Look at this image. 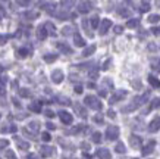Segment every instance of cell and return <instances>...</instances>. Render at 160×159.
Listing matches in <instances>:
<instances>
[{
  "instance_id": "6da1fadb",
  "label": "cell",
  "mask_w": 160,
  "mask_h": 159,
  "mask_svg": "<svg viewBox=\"0 0 160 159\" xmlns=\"http://www.w3.org/2000/svg\"><path fill=\"white\" fill-rule=\"evenodd\" d=\"M147 100H148V93L147 94H141V96H137V97H134L132 103L129 106H126V108H122V110L123 112H132L135 109H138L140 106H143Z\"/></svg>"
},
{
  "instance_id": "7a4b0ae2",
  "label": "cell",
  "mask_w": 160,
  "mask_h": 159,
  "mask_svg": "<svg viewBox=\"0 0 160 159\" xmlns=\"http://www.w3.org/2000/svg\"><path fill=\"white\" fill-rule=\"evenodd\" d=\"M85 103L93 109H101V103L97 100V97H94V96H87V97H85Z\"/></svg>"
},
{
  "instance_id": "3957f363",
  "label": "cell",
  "mask_w": 160,
  "mask_h": 159,
  "mask_svg": "<svg viewBox=\"0 0 160 159\" xmlns=\"http://www.w3.org/2000/svg\"><path fill=\"white\" fill-rule=\"evenodd\" d=\"M106 135H107V139L109 140H116L119 137V128L116 125H112L107 128V131H106Z\"/></svg>"
},
{
  "instance_id": "277c9868",
  "label": "cell",
  "mask_w": 160,
  "mask_h": 159,
  "mask_svg": "<svg viewBox=\"0 0 160 159\" xmlns=\"http://www.w3.org/2000/svg\"><path fill=\"white\" fill-rule=\"evenodd\" d=\"M159 128H160V117H156L151 122L148 124L147 130H148L150 133H156V131H159Z\"/></svg>"
},
{
  "instance_id": "5b68a950",
  "label": "cell",
  "mask_w": 160,
  "mask_h": 159,
  "mask_svg": "<svg viewBox=\"0 0 160 159\" xmlns=\"http://www.w3.org/2000/svg\"><path fill=\"white\" fill-rule=\"evenodd\" d=\"M129 143H131L132 147H141V146H143L141 137H138V135H135V134H132V135L129 137Z\"/></svg>"
},
{
  "instance_id": "8992f818",
  "label": "cell",
  "mask_w": 160,
  "mask_h": 159,
  "mask_svg": "<svg viewBox=\"0 0 160 159\" xmlns=\"http://www.w3.org/2000/svg\"><path fill=\"white\" fill-rule=\"evenodd\" d=\"M110 27H112V21L110 19H103L101 25H100V34H106Z\"/></svg>"
},
{
  "instance_id": "52a82bcc",
  "label": "cell",
  "mask_w": 160,
  "mask_h": 159,
  "mask_svg": "<svg viewBox=\"0 0 160 159\" xmlns=\"http://www.w3.org/2000/svg\"><path fill=\"white\" fill-rule=\"evenodd\" d=\"M125 96H126V92H125V90H120V92H118L115 96H113V97H112V99H110V103H116L118 100L123 99Z\"/></svg>"
},
{
  "instance_id": "ba28073f",
  "label": "cell",
  "mask_w": 160,
  "mask_h": 159,
  "mask_svg": "<svg viewBox=\"0 0 160 159\" xmlns=\"http://www.w3.org/2000/svg\"><path fill=\"white\" fill-rule=\"evenodd\" d=\"M148 83H150V85L154 87V88H160V80L156 78L154 75H148Z\"/></svg>"
},
{
  "instance_id": "9c48e42d",
  "label": "cell",
  "mask_w": 160,
  "mask_h": 159,
  "mask_svg": "<svg viewBox=\"0 0 160 159\" xmlns=\"http://www.w3.org/2000/svg\"><path fill=\"white\" fill-rule=\"evenodd\" d=\"M60 119H62L65 124H71V122H72V117H71L68 112H60Z\"/></svg>"
},
{
  "instance_id": "30bf717a",
  "label": "cell",
  "mask_w": 160,
  "mask_h": 159,
  "mask_svg": "<svg viewBox=\"0 0 160 159\" xmlns=\"http://www.w3.org/2000/svg\"><path fill=\"white\" fill-rule=\"evenodd\" d=\"M154 144H156V143L151 140L148 146H145V147H144V149H143V156H147V155H150V153H151V152H153V146H154Z\"/></svg>"
},
{
  "instance_id": "8fae6325",
  "label": "cell",
  "mask_w": 160,
  "mask_h": 159,
  "mask_svg": "<svg viewBox=\"0 0 160 159\" xmlns=\"http://www.w3.org/2000/svg\"><path fill=\"white\" fill-rule=\"evenodd\" d=\"M51 77H53V81H54V83H60L62 78H63V74H62L60 71H54V72L51 74Z\"/></svg>"
},
{
  "instance_id": "7c38bea8",
  "label": "cell",
  "mask_w": 160,
  "mask_h": 159,
  "mask_svg": "<svg viewBox=\"0 0 160 159\" xmlns=\"http://www.w3.org/2000/svg\"><path fill=\"white\" fill-rule=\"evenodd\" d=\"M97 155H99L100 158H103V159H110V153H109L107 149H100V150L97 152Z\"/></svg>"
},
{
  "instance_id": "4fadbf2b",
  "label": "cell",
  "mask_w": 160,
  "mask_h": 159,
  "mask_svg": "<svg viewBox=\"0 0 160 159\" xmlns=\"http://www.w3.org/2000/svg\"><path fill=\"white\" fill-rule=\"evenodd\" d=\"M150 9H151V6H150V3H148V2H143V3H141V9H140V10H141L143 13L148 12Z\"/></svg>"
},
{
  "instance_id": "5bb4252c",
  "label": "cell",
  "mask_w": 160,
  "mask_h": 159,
  "mask_svg": "<svg viewBox=\"0 0 160 159\" xmlns=\"http://www.w3.org/2000/svg\"><path fill=\"white\" fill-rule=\"evenodd\" d=\"M137 25H138V19H129V21L126 22L128 28H135Z\"/></svg>"
},
{
  "instance_id": "9a60e30c",
  "label": "cell",
  "mask_w": 160,
  "mask_h": 159,
  "mask_svg": "<svg viewBox=\"0 0 160 159\" xmlns=\"http://www.w3.org/2000/svg\"><path fill=\"white\" fill-rule=\"evenodd\" d=\"M125 150H126V149H125V144H123V143H118V144H116V152H118V153H125Z\"/></svg>"
},
{
  "instance_id": "2e32d148",
  "label": "cell",
  "mask_w": 160,
  "mask_h": 159,
  "mask_svg": "<svg viewBox=\"0 0 160 159\" xmlns=\"http://www.w3.org/2000/svg\"><path fill=\"white\" fill-rule=\"evenodd\" d=\"M79 10L81 12H88L90 10V3H81L79 5Z\"/></svg>"
},
{
  "instance_id": "e0dca14e",
  "label": "cell",
  "mask_w": 160,
  "mask_h": 159,
  "mask_svg": "<svg viewBox=\"0 0 160 159\" xmlns=\"http://www.w3.org/2000/svg\"><path fill=\"white\" fill-rule=\"evenodd\" d=\"M148 21H150L151 24H156V22L160 21V16L159 15H150V16H148Z\"/></svg>"
},
{
  "instance_id": "ac0fdd59",
  "label": "cell",
  "mask_w": 160,
  "mask_h": 159,
  "mask_svg": "<svg viewBox=\"0 0 160 159\" xmlns=\"http://www.w3.org/2000/svg\"><path fill=\"white\" fill-rule=\"evenodd\" d=\"M75 44L76 46H84V40L79 37V34H75Z\"/></svg>"
},
{
  "instance_id": "d6986e66",
  "label": "cell",
  "mask_w": 160,
  "mask_h": 159,
  "mask_svg": "<svg viewBox=\"0 0 160 159\" xmlns=\"http://www.w3.org/2000/svg\"><path fill=\"white\" fill-rule=\"evenodd\" d=\"M94 50H95V46H91V47L85 49V52H84V56H88V55H91V53H93Z\"/></svg>"
},
{
  "instance_id": "ffe728a7",
  "label": "cell",
  "mask_w": 160,
  "mask_h": 159,
  "mask_svg": "<svg viewBox=\"0 0 160 159\" xmlns=\"http://www.w3.org/2000/svg\"><path fill=\"white\" fill-rule=\"evenodd\" d=\"M29 109H31V110H35V112H38V110L41 109V106H40V103H33V105L29 106Z\"/></svg>"
},
{
  "instance_id": "44dd1931",
  "label": "cell",
  "mask_w": 160,
  "mask_h": 159,
  "mask_svg": "<svg viewBox=\"0 0 160 159\" xmlns=\"http://www.w3.org/2000/svg\"><path fill=\"white\" fill-rule=\"evenodd\" d=\"M91 25H93V28H97L99 27V18L94 16L93 19H91Z\"/></svg>"
},
{
  "instance_id": "7402d4cb",
  "label": "cell",
  "mask_w": 160,
  "mask_h": 159,
  "mask_svg": "<svg viewBox=\"0 0 160 159\" xmlns=\"http://www.w3.org/2000/svg\"><path fill=\"white\" fill-rule=\"evenodd\" d=\"M150 31L153 33V35H159V34H160V28H159V27H153Z\"/></svg>"
},
{
  "instance_id": "603a6c76",
  "label": "cell",
  "mask_w": 160,
  "mask_h": 159,
  "mask_svg": "<svg viewBox=\"0 0 160 159\" xmlns=\"http://www.w3.org/2000/svg\"><path fill=\"white\" fill-rule=\"evenodd\" d=\"M38 37H40V38H46V31H44V28H38Z\"/></svg>"
},
{
  "instance_id": "cb8c5ba5",
  "label": "cell",
  "mask_w": 160,
  "mask_h": 159,
  "mask_svg": "<svg viewBox=\"0 0 160 159\" xmlns=\"http://www.w3.org/2000/svg\"><path fill=\"white\" fill-rule=\"evenodd\" d=\"M93 140H94L95 143L101 142V134H100V133H95V134H94V137H93Z\"/></svg>"
},
{
  "instance_id": "d4e9b609",
  "label": "cell",
  "mask_w": 160,
  "mask_h": 159,
  "mask_svg": "<svg viewBox=\"0 0 160 159\" xmlns=\"http://www.w3.org/2000/svg\"><path fill=\"white\" fill-rule=\"evenodd\" d=\"M148 50H150V52L157 50V46H156V44H153V43H150V44H148Z\"/></svg>"
},
{
  "instance_id": "484cf974",
  "label": "cell",
  "mask_w": 160,
  "mask_h": 159,
  "mask_svg": "<svg viewBox=\"0 0 160 159\" xmlns=\"http://www.w3.org/2000/svg\"><path fill=\"white\" fill-rule=\"evenodd\" d=\"M122 30H123V28H122L120 25H116V27H115V33H116V34H120V33H122Z\"/></svg>"
},
{
  "instance_id": "4316f807",
  "label": "cell",
  "mask_w": 160,
  "mask_h": 159,
  "mask_svg": "<svg viewBox=\"0 0 160 159\" xmlns=\"http://www.w3.org/2000/svg\"><path fill=\"white\" fill-rule=\"evenodd\" d=\"M153 69H154V71H159V72H160V60L157 62V63H154V65H153Z\"/></svg>"
},
{
  "instance_id": "83f0119b",
  "label": "cell",
  "mask_w": 160,
  "mask_h": 159,
  "mask_svg": "<svg viewBox=\"0 0 160 159\" xmlns=\"http://www.w3.org/2000/svg\"><path fill=\"white\" fill-rule=\"evenodd\" d=\"M43 140H44V142H49V140H50V134L44 133L43 134Z\"/></svg>"
},
{
  "instance_id": "f1b7e54d",
  "label": "cell",
  "mask_w": 160,
  "mask_h": 159,
  "mask_svg": "<svg viewBox=\"0 0 160 159\" xmlns=\"http://www.w3.org/2000/svg\"><path fill=\"white\" fill-rule=\"evenodd\" d=\"M46 60H47V62H53V60H54V59H56V56H46Z\"/></svg>"
},
{
  "instance_id": "f546056e",
  "label": "cell",
  "mask_w": 160,
  "mask_h": 159,
  "mask_svg": "<svg viewBox=\"0 0 160 159\" xmlns=\"http://www.w3.org/2000/svg\"><path fill=\"white\" fill-rule=\"evenodd\" d=\"M110 62H112V60H106V63H104V66H103V69H107V68H109V65H110Z\"/></svg>"
},
{
  "instance_id": "4dcf8cb0",
  "label": "cell",
  "mask_w": 160,
  "mask_h": 159,
  "mask_svg": "<svg viewBox=\"0 0 160 159\" xmlns=\"http://www.w3.org/2000/svg\"><path fill=\"white\" fill-rule=\"evenodd\" d=\"M19 55H21V56H26V55H28V52L22 49V50H19Z\"/></svg>"
},
{
  "instance_id": "1f68e13d",
  "label": "cell",
  "mask_w": 160,
  "mask_h": 159,
  "mask_svg": "<svg viewBox=\"0 0 160 159\" xmlns=\"http://www.w3.org/2000/svg\"><path fill=\"white\" fill-rule=\"evenodd\" d=\"M75 92H76V93H82V87H81V85L75 87Z\"/></svg>"
},
{
  "instance_id": "d6a6232c",
  "label": "cell",
  "mask_w": 160,
  "mask_h": 159,
  "mask_svg": "<svg viewBox=\"0 0 160 159\" xmlns=\"http://www.w3.org/2000/svg\"><path fill=\"white\" fill-rule=\"evenodd\" d=\"M107 115H109L110 118H115V112H113V110H109V112H107Z\"/></svg>"
},
{
  "instance_id": "836d02e7",
  "label": "cell",
  "mask_w": 160,
  "mask_h": 159,
  "mask_svg": "<svg viewBox=\"0 0 160 159\" xmlns=\"http://www.w3.org/2000/svg\"><path fill=\"white\" fill-rule=\"evenodd\" d=\"M3 146H8V142H5V140H2V142H0V147H3Z\"/></svg>"
},
{
  "instance_id": "e575fe53",
  "label": "cell",
  "mask_w": 160,
  "mask_h": 159,
  "mask_svg": "<svg viewBox=\"0 0 160 159\" xmlns=\"http://www.w3.org/2000/svg\"><path fill=\"white\" fill-rule=\"evenodd\" d=\"M21 94H22V96H28L29 93L26 92V90H21Z\"/></svg>"
},
{
  "instance_id": "d590c367",
  "label": "cell",
  "mask_w": 160,
  "mask_h": 159,
  "mask_svg": "<svg viewBox=\"0 0 160 159\" xmlns=\"http://www.w3.org/2000/svg\"><path fill=\"white\" fill-rule=\"evenodd\" d=\"M46 115H47V117H53V115H54V113H53V112H51V110H47V112H46Z\"/></svg>"
},
{
  "instance_id": "8d00e7d4",
  "label": "cell",
  "mask_w": 160,
  "mask_h": 159,
  "mask_svg": "<svg viewBox=\"0 0 160 159\" xmlns=\"http://www.w3.org/2000/svg\"><path fill=\"white\" fill-rule=\"evenodd\" d=\"M28 159H35V156H34V155H31V156H28Z\"/></svg>"
},
{
  "instance_id": "74e56055",
  "label": "cell",
  "mask_w": 160,
  "mask_h": 159,
  "mask_svg": "<svg viewBox=\"0 0 160 159\" xmlns=\"http://www.w3.org/2000/svg\"><path fill=\"white\" fill-rule=\"evenodd\" d=\"M134 159H138V158H134Z\"/></svg>"
}]
</instances>
